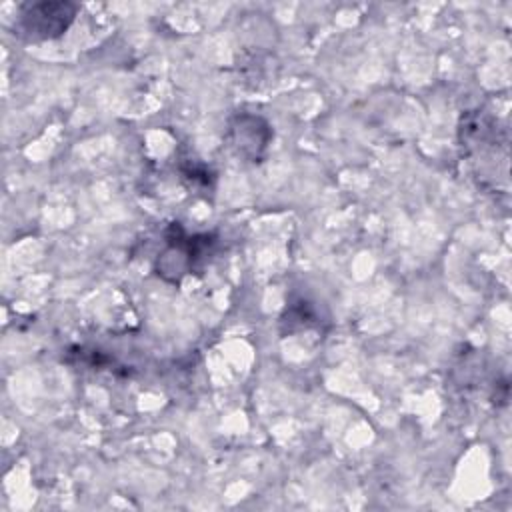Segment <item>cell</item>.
Instances as JSON below:
<instances>
[{
	"label": "cell",
	"instance_id": "obj_1",
	"mask_svg": "<svg viewBox=\"0 0 512 512\" xmlns=\"http://www.w3.org/2000/svg\"><path fill=\"white\" fill-rule=\"evenodd\" d=\"M76 6L68 2L26 4L18 18V32L26 40H48L60 36L74 20Z\"/></svg>",
	"mask_w": 512,
	"mask_h": 512
}]
</instances>
